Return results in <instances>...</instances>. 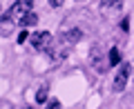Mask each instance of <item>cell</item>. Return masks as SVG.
Instances as JSON below:
<instances>
[{
  "mask_svg": "<svg viewBox=\"0 0 134 109\" xmlns=\"http://www.w3.org/2000/svg\"><path fill=\"white\" fill-rule=\"evenodd\" d=\"M31 7H34V0H16L14 5H11L9 9L5 11L2 20H5V22H11V20H18V22H20V18H23L25 14H29V11H31Z\"/></svg>",
  "mask_w": 134,
  "mask_h": 109,
  "instance_id": "6da1fadb",
  "label": "cell"
},
{
  "mask_svg": "<svg viewBox=\"0 0 134 109\" xmlns=\"http://www.w3.org/2000/svg\"><path fill=\"white\" fill-rule=\"evenodd\" d=\"M130 74H132V65H130V62H123V65H121V69L116 71L114 85H112V89H114L116 94H121V91L127 87V78H130Z\"/></svg>",
  "mask_w": 134,
  "mask_h": 109,
  "instance_id": "7a4b0ae2",
  "label": "cell"
},
{
  "mask_svg": "<svg viewBox=\"0 0 134 109\" xmlns=\"http://www.w3.org/2000/svg\"><path fill=\"white\" fill-rule=\"evenodd\" d=\"M31 47L36 51H47L52 47V33L49 31H36L31 33Z\"/></svg>",
  "mask_w": 134,
  "mask_h": 109,
  "instance_id": "3957f363",
  "label": "cell"
},
{
  "mask_svg": "<svg viewBox=\"0 0 134 109\" xmlns=\"http://www.w3.org/2000/svg\"><path fill=\"white\" fill-rule=\"evenodd\" d=\"M90 62L98 74H105V62H103V53H100V47L94 45L92 47V53H90Z\"/></svg>",
  "mask_w": 134,
  "mask_h": 109,
  "instance_id": "277c9868",
  "label": "cell"
},
{
  "mask_svg": "<svg viewBox=\"0 0 134 109\" xmlns=\"http://www.w3.org/2000/svg\"><path fill=\"white\" fill-rule=\"evenodd\" d=\"M81 38H83V31H81V29H69V31H65V36H63V45L72 47V45H76Z\"/></svg>",
  "mask_w": 134,
  "mask_h": 109,
  "instance_id": "5b68a950",
  "label": "cell"
},
{
  "mask_svg": "<svg viewBox=\"0 0 134 109\" xmlns=\"http://www.w3.org/2000/svg\"><path fill=\"white\" fill-rule=\"evenodd\" d=\"M36 22H38V16L34 14V11H29V14H25L23 18H20V27H25V29H27V27H34Z\"/></svg>",
  "mask_w": 134,
  "mask_h": 109,
  "instance_id": "8992f818",
  "label": "cell"
},
{
  "mask_svg": "<svg viewBox=\"0 0 134 109\" xmlns=\"http://www.w3.org/2000/svg\"><path fill=\"white\" fill-rule=\"evenodd\" d=\"M107 9L121 11L123 9V2H121V0H103V2H100V11H107Z\"/></svg>",
  "mask_w": 134,
  "mask_h": 109,
  "instance_id": "52a82bcc",
  "label": "cell"
},
{
  "mask_svg": "<svg viewBox=\"0 0 134 109\" xmlns=\"http://www.w3.org/2000/svg\"><path fill=\"white\" fill-rule=\"evenodd\" d=\"M119 62H121V51H119V47H112L110 49V67H119Z\"/></svg>",
  "mask_w": 134,
  "mask_h": 109,
  "instance_id": "ba28073f",
  "label": "cell"
},
{
  "mask_svg": "<svg viewBox=\"0 0 134 109\" xmlns=\"http://www.w3.org/2000/svg\"><path fill=\"white\" fill-rule=\"evenodd\" d=\"M36 102L38 105H43V102H47V89H38V94H36Z\"/></svg>",
  "mask_w": 134,
  "mask_h": 109,
  "instance_id": "9c48e42d",
  "label": "cell"
},
{
  "mask_svg": "<svg viewBox=\"0 0 134 109\" xmlns=\"http://www.w3.org/2000/svg\"><path fill=\"white\" fill-rule=\"evenodd\" d=\"M27 38H29V33H27V31H20V33H18V43H25Z\"/></svg>",
  "mask_w": 134,
  "mask_h": 109,
  "instance_id": "30bf717a",
  "label": "cell"
},
{
  "mask_svg": "<svg viewBox=\"0 0 134 109\" xmlns=\"http://www.w3.org/2000/svg\"><path fill=\"white\" fill-rule=\"evenodd\" d=\"M49 105H52L54 109H58V107H60V102H58V98H52V100H49Z\"/></svg>",
  "mask_w": 134,
  "mask_h": 109,
  "instance_id": "8fae6325",
  "label": "cell"
},
{
  "mask_svg": "<svg viewBox=\"0 0 134 109\" xmlns=\"http://www.w3.org/2000/svg\"><path fill=\"white\" fill-rule=\"evenodd\" d=\"M49 5H52V7H60L63 0H49Z\"/></svg>",
  "mask_w": 134,
  "mask_h": 109,
  "instance_id": "7c38bea8",
  "label": "cell"
}]
</instances>
